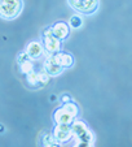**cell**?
<instances>
[{"label": "cell", "instance_id": "6da1fadb", "mask_svg": "<svg viewBox=\"0 0 132 147\" xmlns=\"http://www.w3.org/2000/svg\"><path fill=\"white\" fill-rule=\"evenodd\" d=\"M73 131V138L75 139V146H93L95 143V136L87 125L83 121L74 120L70 124Z\"/></svg>", "mask_w": 132, "mask_h": 147}, {"label": "cell", "instance_id": "7a4b0ae2", "mask_svg": "<svg viewBox=\"0 0 132 147\" xmlns=\"http://www.w3.org/2000/svg\"><path fill=\"white\" fill-rule=\"evenodd\" d=\"M23 9L22 0H0V18L14 20Z\"/></svg>", "mask_w": 132, "mask_h": 147}, {"label": "cell", "instance_id": "3957f363", "mask_svg": "<svg viewBox=\"0 0 132 147\" xmlns=\"http://www.w3.org/2000/svg\"><path fill=\"white\" fill-rule=\"evenodd\" d=\"M69 5L80 14H93L97 12L100 5V0H67Z\"/></svg>", "mask_w": 132, "mask_h": 147}, {"label": "cell", "instance_id": "277c9868", "mask_svg": "<svg viewBox=\"0 0 132 147\" xmlns=\"http://www.w3.org/2000/svg\"><path fill=\"white\" fill-rule=\"evenodd\" d=\"M53 136L58 143H66L73 138L71 126L69 124H56L53 129Z\"/></svg>", "mask_w": 132, "mask_h": 147}, {"label": "cell", "instance_id": "5b68a950", "mask_svg": "<svg viewBox=\"0 0 132 147\" xmlns=\"http://www.w3.org/2000/svg\"><path fill=\"white\" fill-rule=\"evenodd\" d=\"M43 47L49 55H55L61 51V40L55 35L43 36Z\"/></svg>", "mask_w": 132, "mask_h": 147}, {"label": "cell", "instance_id": "8992f818", "mask_svg": "<svg viewBox=\"0 0 132 147\" xmlns=\"http://www.w3.org/2000/svg\"><path fill=\"white\" fill-rule=\"evenodd\" d=\"M43 68H44V72H47L51 77H56V76L62 73V67L57 63V60L55 59L53 55H49L45 59V61H44V64H43Z\"/></svg>", "mask_w": 132, "mask_h": 147}, {"label": "cell", "instance_id": "52a82bcc", "mask_svg": "<svg viewBox=\"0 0 132 147\" xmlns=\"http://www.w3.org/2000/svg\"><path fill=\"white\" fill-rule=\"evenodd\" d=\"M74 120H75V116L73 113H70L63 106L57 108L55 111V113H53V121L56 124H69L70 125Z\"/></svg>", "mask_w": 132, "mask_h": 147}, {"label": "cell", "instance_id": "ba28073f", "mask_svg": "<svg viewBox=\"0 0 132 147\" xmlns=\"http://www.w3.org/2000/svg\"><path fill=\"white\" fill-rule=\"evenodd\" d=\"M26 53H27V56L31 59V60H35V59H39L41 55L44 53V47H43V43H40V42H30L27 45V47H26Z\"/></svg>", "mask_w": 132, "mask_h": 147}, {"label": "cell", "instance_id": "9c48e42d", "mask_svg": "<svg viewBox=\"0 0 132 147\" xmlns=\"http://www.w3.org/2000/svg\"><path fill=\"white\" fill-rule=\"evenodd\" d=\"M52 31H53V35H55L56 38H58L60 40H62V39L67 38L69 31H70V28H69V25H67L66 22L60 21V22H56L55 25L52 26Z\"/></svg>", "mask_w": 132, "mask_h": 147}, {"label": "cell", "instance_id": "30bf717a", "mask_svg": "<svg viewBox=\"0 0 132 147\" xmlns=\"http://www.w3.org/2000/svg\"><path fill=\"white\" fill-rule=\"evenodd\" d=\"M55 59L57 60V63L62 67V69H65V68H70L73 64H74V59H73V56L70 55V53H66V52H57L55 53Z\"/></svg>", "mask_w": 132, "mask_h": 147}, {"label": "cell", "instance_id": "8fae6325", "mask_svg": "<svg viewBox=\"0 0 132 147\" xmlns=\"http://www.w3.org/2000/svg\"><path fill=\"white\" fill-rule=\"evenodd\" d=\"M18 65H19V70H21L23 74H27V73H30L34 70V63L30 57L26 59V60L19 61Z\"/></svg>", "mask_w": 132, "mask_h": 147}, {"label": "cell", "instance_id": "7c38bea8", "mask_svg": "<svg viewBox=\"0 0 132 147\" xmlns=\"http://www.w3.org/2000/svg\"><path fill=\"white\" fill-rule=\"evenodd\" d=\"M41 142H43V146H48V147H55V146H60V143L57 142V139L55 138V136H53V133H48L45 134V136L43 137V139H41Z\"/></svg>", "mask_w": 132, "mask_h": 147}, {"label": "cell", "instance_id": "4fadbf2b", "mask_svg": "<svg viewBox=\"0 0 132 147\" xmlns=\"http://www.w3.org/2000/svg\"><path fill=\"white\" fill-rule=\"evenodd\" d=\"M26 81H27V83L31 85V86H36L39 83V73H36L35 70L27 73L26 74Z\"/></svg>", "mask_w": 132, "mask_h": 147}, {"label": "cell", "instance_id": "5bb4252c", "mask_svg": "<svg viewBox=\"0 0 132 147\" xmlns=\"http://www.w3.org/2000/svg\"><path fill=\"white\" fill-rule=\"evenodd\" d=\"M69 22H70V26H71L73 29H79L80 26L83 25V18L79 16V14H74V16H71Z\"/></svg>", "mask_w": 132, "mask_h": 147}, {"label": "cell", "instance_id": "9a60e30c", "mask_svg": "<svg viewBox=\"0 0 132 147\" xmlns=\"http://www.w3.org/2000/svg\"><path fill=\"white\" fill-rule=\"evenodd\" d=\"M49 80H51V76L48 74L47 72H40L39 73V82L41 83V85H47L48 82H49Z\"/></svg>", "mask_w": 132, "mask_h": 147}, {"label": "cell", "instance_id": "2e32d148", "mask_svg": "<svg viewBox=\"0 0 132 147\" xmlns=\"http://www.w3.org/2000/svg\"><path fill=\"white\" fill-rule=\"evenodd\" d=\"M61 100H62V103H67V102H71V98H70L69 95H63V96L61 98Z\"/></svg>", "mask_w": 132, "mask_h": 147}]
</instances>
